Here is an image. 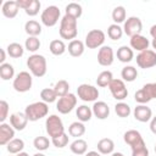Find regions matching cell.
<instances>
[{"label": "cell", "instance_id": "1", "mask_svg": "<svg viewBox=\"0 0 156 156\" xmlns=\"http://www.w3.org/2000/svg\"><path fill=\"white\" fill-rule=\"evenodd\" d=\"M27 67L29 68L32 76L37 78H41L46 74V71H48L46 58L43 55L33 54L27 58Z\"/></svg>", "mask_w": 156, "mask_h": 156}, {"label": "cell", "instance_id": "2", "mask_svg": "<svg viewBox=\"0 0 156 156\" xmlns=\"http://www.w3.org/2000/svg\"><path fill=\"white\" fill-rule=\"evenodd\" d=\"M60 35L62 39H67V40H74L77 34H78V26H77V20L65 15L61 18L60 22Z\"/></svg>", "mask_w": 156, "mask_h": 156}, {"label": "cell", "instance_id": "3", "mask_svg": "<svg viewBox=\"0 0 156 156\" xmlns=\"http://www.w3.org/2000/svg\"><path fill=\"white\" fill-rule=\"evenodd\" d=\"M24 113H26L28 121L35 122V121H39V119H41V118H44V117L48 116V113H49V106L44 101H37V102L29 104L26 107Z\"/></svg>", "mask_w": 156, "mask_h": 156}, {"label": "cell", "instance_id": "4", "mask_svg": "<svg viewBox=\"0 0 156 156\" xmlns=\"http://www.w3.org/2000/svg\"><path fill=\"white\" fill-rule=\"evenodd\" d=\"M45 129H46V133L49 134V136H51V139L60 136L65 133L63 122L57 115H50L49 117H46Z\"/></svg>", "mask_w": 156, "mask_h": 156}, {"label": "cell", "instance_id": "5", "mask_svg": "<svg viewBox=\"0 0 156 156\" xmlns=\"http://www.w3.org/2000/svg\"><path fill=\"white\" fill-rule=\"evenodd\" d=\"M32 84H33L32 74L27 71H22L13 78L12 87L17 93H27L32 89Z\"/></svg>", "mask_w": 156, "mask_h": 156}, {"label": "cell", "instance_id": "6", "mask_svg": "<svg viewBox=\"0 0 156 156\" xmlns=\"http://www.w3.org/2000/svg\"><path fill=\"white\" fill-rule=\"evenodd\" d=\"M105 39H106V35L101 29H91L85 35L84 44L88 49H98L104 46L102 44L105 43Z\"/></svg>", "mask_w": 156, "mask_h": 156}, {"label": "cell", "instance_id": "7", "mask_svg": "<svg viewBox=\"0 0 156 156\" xmlns=\"http://www.w3.org/2000/svg\"><path fill=\"white\" fill-rule=\"evenodd\" d=\"M77 94L78 98L84 101V102H95L99 98V90L96 87L91 85V84H80L77 88Z\"/></svg>", "mask_w": 156, "mask_h": 156}, {"label": "cell", "instance_id": "8", "mask_svg": "<svg viewBox=\"0 0 156 156\" xmlns=\"http://www.w3.org/2000/svg\"><path fill=\"white\" fill-rule=\"evenodd\" d=\"M60 15H61L60 9L55 5H50L41 12V16H40L41 23L46 27H54L58 22Z\"/></svg>", "mask_w": 156, "mask_h": 156}, {"label": "cell", "instance_id": "9", "mask_svg": "<svg viewBox=\"0 0 156 156\" xmlns=\"http://www.w3.org/2000/svg\"><path fill=\"white\" fill-rule=\"evenodd\" d=\"M136 65L143 69L155 67L156 66V51L147 49V50L139 52L136 55Z\"/></svg>", "mask_w": 156, "mask_h": 156}, {"label": "cell", "instance_id": "10", "mask_svg": "<svg viewBox=\"0 0 156 156\" xmlns=\"http://www.w3.org/2000/svg\"><path fill=\"white\" fill-rule=\"evenodd\" d=\"M77 105V98L74 94L68 93L67 95L58 98V101L56 102V108L60 113L62 115H67Z\"/></svg>", "mask_w": 156, "mask_h": 156}, {"label": "cell", "instance_id": "11", "mask_svg": "<svg viewBox=\"0 0 156 156\" xmlns=\"http://www.w3.org/2000/svg\"><path fill=\"white\" fill-rule=\"evenodd\" d=\"M143 29V22L139 17L136 16H130L128 17L126 21H124V24H123V33H126L128 37H134V35H138L140 34Z\"/></svg>", "mask_w": 156, "mask_h": 156}, {"label": "cell", "instance_id": "12", "mask_svg": "<svg viewBox=\"0 0 156 156\" xmlns=\"http://www.w3.org/2000/svg\"><path fill=\"white\" fill-rule=\"evenodd\" d=\"M123 140L126 144H128L132 150H135V149H140V147H144L146 146L141 134L135 130V129H129L127 130L124 134H123Z\"/></svg>", "mask_w": 156, "mask_h": 156}, {"label": "cell", "instance_id": "13", "mask_svg": "<svg viewBox=\"0 0 156 156\" xmlns=\"http://www.w3.org/2000/svg\"><path fill=\"white\" fill-rule=\"evenodd\" d=\"M107 88L110 89L113 99H116L118 101H123L128 96V89H127V87L122 79H115L113 78Z\"/></svg>", "mask_w": 156, "mask_h": 156}, {"label": "cell", "instance_id": "14", "mask_svg": "<svg viewBox=\"0 0 156 156\" xmlns=\"http://www.w3.org/2000/svg\"><path fill=\"white\" fill-rule=\"evenodd\" d=\"M113 60H115V54H113V50L111 46L108 45H104L99 49V52H98V62L100 66H104V67H108L113 63Z\"/></svg>", "mask_w": 156, "mask_h": 156}, {"label": "cell", "instance_id": "15", "mask_svg": "<svg viewBox=\"0 0 156 156\" xmlns=\"http://www.w3.org/2000/svg\"><path fill=\"white\" fill-rule=\"evenodd\" d=\"M17 2H18L20 9L24 10V12L30 17L37 16L41 6L39 0H17Z\"/></svg>", "mask_w": 156, "mask_h": 156}, {"label": "cell", "instance_id": "16", "mask_svg": "<svg viewBox=\"0 0 156 156\" xmlns=\"http://www.w3.org/2000/svg\"><path fill=\"white\" fill-rule=\"evenodd\" d=\"M133 116H134V118L136 121H139L141 123H145V122L151 121V118H152V111L146 105H138L133 110Z\"/></svg>", "mask_w": 156, "mask_h": 156}, {"label": "cell", "instance_id": "17", "mask_svg": "<svg viewBox=\"0 0 156 156\" xmlns=\"http://www.w3.org/2000/svg\"><path fill=\"white\" fill-rule=\"evenodd\" d=\"M12 139H15V129L9 123L0 124V145H7Z\"/></svg>", "mask_w": 156, "mask_h": 156}, {"label": "cell", "instance_id": "18", "mask_svg": "<svg viewBox=\"0 0 156 156\" xmlns=\"http://www.w3.org/2000/svg\"><path fill=\"white\" fill-rule=\"evenodd\" d=\"M28 118L26 113L22 112H15L10 116V124L13 127L15 130H23L27 127Z\"/></svg>", "mask_w": 156, "mask_h": 156}, {"label": "cell", "instance_id": "19", "mask_svg": "<svg viewBox=\"0 0 156 156\" xmlns=\"http://www.w3.org/2000/svg\"><path fill=\"white\" fill-rule=\"evenodd\" d=\"M91 110L98 119H106L110 116V107L105 101H95Z\"/></svg>", "mask_w": 156, "mask_h": 156}, {"label": "cell", "instance_id": "20", "mask_svg": "<svg viewBox=\"0 0 156 156\" xmlns=\"http://www.w3.org/2000/svg\"><path fill=\"white\" fill-rule=\"evenodd\" d=\"M18 10H20V6L17 0H7L2 4V7H1V12L6 18H15L18 13Z\"/></svg>", "mask_w": 156, "mask_h": 156}, {"label": "cell", "instance_id": "21", "mask_svg": "<svg viewBox=\"0 0 156 156\" xmlns=\"http://www.w3.org/2000/svg\"><path fill=\"white\" fill-rule=\"evenodd\" d=\"M130 48L133 50H136V51H144V50H147L149 49V45H150V41L146 37L141 35V34H138V35H134L130 38Z\"/></svg>", "mask_w": 156, "mask_h": 156}, {"label": "cell", "instance_id": "22", "mask_svg": "<svg viewBox=\"0 0 156 156\" xmlns=\"http://www.w3.org/2000/svg\"><path fill=\"white\" fill-rule=\"evenodd\" d=\"M67 50H68V52H69V55L72 57H79V56H82L84 54L85 44L79 39H74V40L69 41Z\"/></svg>", "mask_w": 156, "mask_h": 156}, {"label": "cell", "instance_id": "23", "mask_svg": "<svg viewBox=\"0 0 156 156\" xmlns=\"http://www.w3.org/2000/svg\"><path fill=\"white\" fill-rule=\"evenodd\" d=\"M98 151L101 154V155H110V154H113V150H115V143L112 139L110 138H102L98 141Z\"/></svg>", "mask_w": 156, "mask_h": 156}, {"label": "cell", "instance_id": "24", "mask_svg": "<svg viewBox=\"0 0 156 156\" xmlns=\"http://www.w3.org/2000/svg\"><path fill=\"white\" fill-rule=\"evenodd\" d=\"M117 58L121 61V62H123V63H128V62H130L132 60H133V57H134V52H133V49L132 48H129V46H127V45H122V46H119L118 48V50H117Z\"/></svg>", "mask_w": 156, "mask_h": 156}, {"label": "cell", "instance_id": "25", "mask_svg": "<svg viewBox=\"0 0 156 156\" xmlns=\"http://www.w3.org/2000/svg\"><path fill=\"white\" fill-rule=\"evenodd\" d=\"M69 149H71V151H72L74 155H77V156H82V155H85V154H87L88 144H87V141H85L84 139L78 138V139H76L74 141L71 143Z\"/></svg>", "mask_w": 156, "mask_h": 156}, {"label": "cell", "instance_id": "26", "mask_svg": "<svg viewBox=\"0 0 156 156\" xmlns=\"http://www.w3.org/2000/svg\"><path fill=\"white\" fill-rule=\"evenodd\" d=\"M24 30L28 34V37H38L41 33V26L38 21L29 20L24 24Z\"/></svg>", "mask_w": 156, "mask_h": 156}, {"label": "cell", "instance_id": "27", "mask_svg": "<svg viewBox=\"0 0 156 156\" xmlns=\"http://www.w3.org/2000/svg\"><path fill=\"white\" fill-rule=\"evenodd\" d=\"M49 50H50V52L52 55L60 56V55L65 54V51L67 50V48H66V44L63 43V40H61V39H54V40L50 41Z\"/></svg>", "mask_w": 156, "mask_h": 156}, {"label": "cell", "instance_id": "28", "mask_svg": "<svg viewBox=\"0 0 156 156\" xmlns=\"http://www.w3.org/2000/svg\"><path fill=\"white\" fill-rule=\"evenodd\" d=\"M76 115L78 117V121H80V122L84 123V122H88V121L91 119V117H93V110L89 106H87V105H80L76 110Z\"/></svg>", "mask_w": 156, "mask_h": 156}, {"label": "cell", "instance_id": "29", "mask_svg": "<svg viewBox=\"0 0 156 156\" xmlns=\"http://www.w3.org/2000/svg\"><path fill=\"white\" fill-rule=\"evenodd\" d=\"M121 77L123 82H134L138 77V69L134 66H126L121 71Z\"/></svg>", "mask_w": 156, "mask_h": 156}, {"label": "cell", "instance_id": "30", "mask_svg": "<svg viewBox=\"0 0 156 156\" xmlns=\"http://www.w3.org/2000/svg\"><path fill=\"white\" fill-rule=\"evenodd\" d=\"M6 51H7L9 56L12 57V58H20L24 54V49H23V46L20 43H11V44H9L7 48H6Z\"/></svg>", "mask_w": 156, "mask_h": 156}, {"label": "cell", "instance_id": "31", "mask_svg": "<svg viewBox=\"0 0 156 156\" xmlns=\"http://www.w3.org/2000/svg\"><path fill=\"white\" fill-rule=\"evenodd\" d=\"M85 133V126L83 122L80 121H77V122H73L71 123V126L68 127V134L71 136H74V138H79L82 136L83 134Z\"/></svg>", "mask_w": 156, "mask_h": 156}, {"label": "cell", "instance_id": "32", "mask_svg": "<svg viewBox=\"0 0 156 156\" xmlns=\"http://www.w3.org/2000/svg\"><path fill=\"white\" fill-rule=\"evenodd\" d=\"M6 149H7V151H9L11 155H17V154L22 152V150L24 149V141H23L22 139L15 138V139H12V140L6 145Z\"/></svg>", "mask_w": 156, "mask_h": 156}, {"label": "cell", "instance_id": "33", "mask_svg": "<svg viewBox=\"0 0 156 156\" xmlns=\"http://www.w3.org/2000/svg\"><path fill=\"white\" fill-rule=\"evenodd\" d=\"M82 13H83V9L77 2H69L65 9V15L71 16V17H73L76 20H78L82 16Z\"/></svg>", "mask_w": 156, "mask_h": 156}, {"label": "cell", "instance_id": "34", "mask_svg": "<svg viewBox=\"0 0 156 156\" xmlns=\"http://www.w3.org/2000/svg\"><path fill=\"white\" fill-rule=\"evenodd\" d=\"M112 79H113V74L111 71H102L96 78V84L100 88H106L110 85Z\"/></svg>", "mask_w": 156, "mask_h": 156}, {"label": "cell", "instance_id": "35", "mask_svg": "<svg viewBox=\"0 0 156 156\" xmlns=\"http://www.w3.org/2000/svg\"><path fill=\"white\" fill-rule=\"evenodd\" d=\"M0 77L2 80H10L15 77V68L11 63H2L0 65Z\"/></svg>", "mask_w": 156, "mask_h": 156}, {"label": "cell", "instance_id": "36", "mask_svg": "<svg viewBox=\"0 0 156 156\" xmlns=\"http://www.w3.org/2000/svg\"><path fill=\"white\" fill-rule=\"evenodd\" d=\"M123 35V28L119 26V24H116V23H112L108 26L107 28V37L111 39V40H119Z\"/></svg>", "mask_w": 156, "mask_h": 156}, {"label": "cell", "instance_id": "37", "mask_svg": "<svg viewBox=\"0 0 156 156\" xmlns=\"http://www.w3.org/2000/svg\"><path fill=\"white\" fill-rule=\"evenodd\" d=\"M115 112L118 117L121 118H127L130 113H132V110H130V106L123 101H119L115 105Z\"/></svg>", "mask_w": 156, "mask_h": 156}, {"label": "cell", "instance_id": "38", "mask_svg": "<svg viewBox=\"0 0 156 156\" xmlns=\"http://www.w3.org/2000/svg\"><path fill=\"white\" fill-rule=\"evenodd\" d=\"M134 99H135V101H136L139 105H145V104H147L149 101L152 100V98L150 96L149 91H147L144 87H143L141 89H139V90L135 91V94H134Z\"/></svg>", "mask_w": 156, "mask_h": 156}, {"label": "cell", "instance_id": "39", "mask_svg": "<svg viewBox=\"0 0 156 156\" xmlns=\"http://www.w3.org/2000/svg\"><path fill=\"white\" fill-rule=\"evenodd\" d=\"M54 90H55V93H56V95H57L58 98H62V96H65V95L68 94L69 84H68L67 80L61 79V80H58V82L55 83V85H54Z\"/></svg>", "mask_w": 156, "mask_h": 156}, {"label": "cell", "instance_id": "40", "mask_svg": "<svg viewBox=\"0 0 156 156\" xmlns=\"http://www.w3.org/2000/svg\"><path fill=\"white\" fill-rule=\"evenodd\" d=\"M112 20L116 24L118 23H122L126 21V17H127V12H126V9L123 6H116L113 10H112Z\"/></svg>", "mask_w": 156, "mask_h": 156}, {"label": "cell", "instance_id": "41", "mask_svg": "<svg viewBox=\"0 0 156 156\" xmlns=\"http://www.w3.org/2000/svg\"><path fill=\"white\" fill-rule=\"evenodd\" d=\"M40 45L41 43L38 37H28L24 41V49L28 50L29 52H35L37 50H39Z\"/></svg>", "mask_w": 156, "mask_h": 156}, {"label": "cell", "instance_id": "42", "mask_svg": "<svg viewBox=\"0 0 156 156\" xmlns=\"http://www.w3.org/2000/svg\"><path fill=\"white\" fill-rule=\"evenodd\" d=\"M40 98H41V101L46 102V104H51L54 101H56V99L58 98L54 90V88H44L41 91H40Z\"/></svg>", "mask_w": 156, "mask_h": 156}, {"label": "cell", "instance_id": "43", "mask_svg": "<svg viewBox=\"0 0 156 156\" xmlns=\"http://www.w3.org/2000/svg\"><path fill=\"white\" fill-rule=\"evenodd\" d=\"M33 146L39 150V151H45L49 149L50 146V140L46 138V136H43V135H39L37 138H34L33 140Z\"/></svg>", "mask_w": 156, "mask_h": 156}, {"label": "cell", "instance_id": "44", "mask_svg": "<svg viewBox=\"0 0 156 156\" xmlns=\"http://www.w3.org/2000/svg\"><path fill=\"white\" fill-rule=\"evenodd\" d=\"M68 138H69V136H68L66 133H63V134L60 135V136L52 138V139H51V143H52L54 146H56L57 149H62V147L67 146V144H68Z\"/></svg>", "mask_w": 156, "mask_h": 156}, {"label": "cell", "instance_id": "45", "mask_svg": "<svg viewBox=\"0 0 156 156\" xmlns=\"http://www.w3.org/2000/svg\"><path fill=\"white\" fill-rule=\"evenodd\" d=\"M9 108H10L9 104L5 100H1L0 101V122L1 123H4L5 119L7 118V116H9Z\"/></svg>", "mask_w": 156, "mask_h": 156}, {"label": "cell", "instance_id": "46", "mask_svg": "<svg viewBox=\"0 0 156 156\" xmlns=\"http://www.w3.org/2000/svg\"><path fill=\"white\" fill-rule=\"evenodd\" d=\"M144 88L149 91V94L152 99H156V82L155 83H147L144 85Z\"/></svg>", "mask_w": 156, "mask_h": 156}, {"label": "cell", "instance_id": "47", "mask_svg": "<svg viewBox=\"0 0 156 156\" xmlns=\"http://www.w3.org/2000/svg\"><path fill=\"white\" fill-rule=\"evenodd\" d=\"M132 156H149V150H147L146 146L132 150Z\"/></svg>", "mask_w": 156, "mask_h": 156}, {"label": "cell", "instance_id": "48", "mask_svg": "<svg viewBox=\"0 0 156 156\" xmlns=\"http://www.w3.org/2000/svg\"><path fill=\"white\" fill-rule=\"evenodd\" d=\"M150 35L152 37V41H151V45H152V48L156 50V24L151 26V28H150Z\"/></svg>", "mask_w": 156, "mask_h": 156}, {"label": "cell", "instance_id": "49", "mask_svg": "<svg viewBox=\"0 0 156 156\" xmlns=\"http://www.w3.org/2000/svg\"><path fill=\"white\" fill-rule=\"evenodd\" d=\"M150 130L156 135V116L152 117L151 121H150Z\"/></svg>", "mask_w": 156, "mask_h": 156}, {"label": "cell", "instance_id": "50", "mask_svg": "<svg viewBox=\"0 0 156 156\" xmlns=\"http://www.w3.org/2000/svg\"><path fill=\"white\" fill-rule=\"evenodd\" d=\"M0 54H1L0 65H2V63H5V60H6V51H5V49H0Z\"/></svg>", "mask_w": 156, "mask_h": 156}, {"label": "cell", "instance_id": "51", "mask_svg": "<svg viewBox=\"0 0 156 156\" xmlns=\"http://www.w3.org/2000/svg\"><path fill=\"white\" fill-rule=\"evenodd\" d=\"M85 156H102V155L99 151H88L85 154Z\"/></svg>", "mask_w": 156, "mask_h": 156}, {"label": "cell", "instance_id": "52", "mask_svg": "<svg viewBox=\"0 0 156 156\" xmlns=\"http://www.w3.org/2000/svg\"><path fill=\"white\" fill-rule=\"evenodd\" d=\"M15 156H29V155H28L27 152H23V151H22V152H20V154H17V155H15Z\"/></svg>", "mask_w": 156, "mask_h": 156}, {"label": "cell", "instance_id": "53", "mask_svg": "<svg viewBox=\"0 0 156 156\" xmlns=\"http://www.w3.org/2000/svg\"><path fill=\"white\" fill-rule=\"evenodd\" d=\"M111 156H124L122 152H113V154H111Z\"/></svg>", "mask_w": 156, "mask_h": 156}, {"label": "cell", "instance_id": "54", "mask_svg": "<svg viewBox=\"0 0 156 156\" xmlns=\"http://www.w3.org/2000/svg\"><path fill=\"white\" fill-rule=\"evenodd\" d=\"M33 156H45V155H44V154H41V152L39 151V152H37V154H34Z\"/></svg>", "mask_w": 156, "mask_h": 156}, {"label": "cell", "instance_id": "55", "mask_svg": "<svg viewBox=\"0 0 156 156\" xmlns=\"http://www.w3.org/2000/svg\"><path fill=\"white\" fill-rule=\"evenodd\" d=\"M155 154H156V144H155Z\"/></svg>", "mask_w": 156, "mask_h": 156}, {"label": "cell", "instance_id": "56", "mask_svg": "<svg viewBox=\"0 0 156 156\" xmlns=\"http://www.w3.org/2000/svg\"><path fill=\"white\" fill-rule=\"evenodd\" d=\"M76 156H77V155H76Z\"/></svg>", "mask_w": 156, "mask_h": 156}]
</instances>
